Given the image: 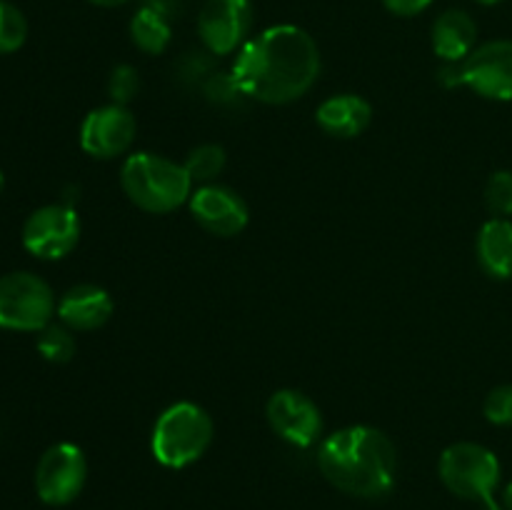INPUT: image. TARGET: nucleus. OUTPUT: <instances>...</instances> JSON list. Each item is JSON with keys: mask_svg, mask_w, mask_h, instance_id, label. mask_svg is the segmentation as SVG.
I'll return each instance as SVG.
<instances>
[{"mask_svg": "<svg viewBox=\"0 0 512 510\" xmlns=\"http://www.w3.org/2000/svg\"><path fill=\"white\" fill-rule=\"evenodd\" d=\"M245 98L285 105L300 100L320 75V48L298 25H270L238 50L233 70Z\"/></svg>", "mask_w": 512, "mask_h": 510, "instance_id": "1", "label": "nucleus"}, {"mask_svg": "<svg viewBox=\"0 0 512 510\" xmlns=\"http://www.w3.org/2000/svg\"><path fill=\"white\" fill-rule=\"evenodd\" d=\"M318 468L330 485L363 500H378L398 478V450L373 425H348L320 443Z\"/></svg>", "mask_w": 512, "mask_h": 510, "instance_id": "2", "label": "nucleus"}, {"mask_svg": "<svg viewBox=\"0 0 512 510\" xmlns=\"http://www.w3.org/2000/svg\"><path fill=\"white\" fill-rule=\"evenodd\" d=\"M193 180L178 160L158 153H133L120 168V188L145 213L163 215L188 203Z\"/></svg>", "mask_w": 512, "mask_h": 510, "instance_id": "3", "label": "nucleus"}, {"mask_svg": "<svg viewBox=\"0 0 512 510\" xmlns=\"http://www.w3.org/2000/svg\"><path fill=\"white\" fill-rule=\"evenodd\" d=\"M215 425L208 410L193 400L168 405L158 415L150 435V450L165 468H188L208 453Z\"/></svg>", "mask_w": 512, "mask_h": 510, "instance_id": "4", "label": "nucleus"}, {"mask_svg": "<svg viewBox=\"0 0 512 510\" xmlns=\"http://www.w3.org/2000/svg\"><path fill=\"white\" fill-rule=\"evenodd\" d=\"M440 480L458 498L480 503L483 510H500L495 490L500 485V460L490 448L480 443H453L443 450L438 463Z\"/></svg>", "mask_w": 512, "mask_h": 510, "instance_id": "5", "label": "nucleus"}, {"mask_svg": "<svg viewBox=\"0 0 512 510\" xmlns=\"http://www.w3.org/2000/svg\"><path fill=\"white\" fill-rule=\"evenodd\" d=\"M58 313V300L48 280L30 270L0 275V328L38 333Z\"/></svg>", "mask_w": 512, "mask_h": 510, "instance_id": "6", "label": "nucleus"}, {"mask_svg": "<svg viewBox=\"0 0 512 510\" xmlns=\"http://www.w3.org/2000/svg\"><path fill=\"white\" fill-rule=\"evenodd\" d=\"M88 480V460L80 445L55 443L35 465V493L45 505H68L83 493Z\"/></svg>", "mask_w": 512, "mask_h": 510, "instance_id": "7", "label": "nucleus"}, {"mask_svg": "<svg viewBox=\"0 0 512 510\" xmlns=\"http://www.w3.org/2000/svg\"><path fill=\"white\" fill-rule=\"evenodd\" d=\"M80 240V218L65 203L33 210L23 225V248L40 260H60L73 253Z\"/></svg>", "mask_w": 512, "mask_h": 510, "instance_id": "8", "label": "nucleus"}, {"mask_svg": "<svg viewBox=\"0 0 512 510\" xmlns=\"http://www.w3.org/2000/svg\"><path fill=\"white\" fill-rule=\"evenodd\" d=\"M253 28L250 0H205L198 13V35L210 55H230L248 43Z\"/></svg>", "mask_w": 512, "mask_h": 510, "instance_id": "9", "label": "nucleus"}, {"mask_svg": "<svg viewBox=\"0 0 512 510\" xmlns=\"http://www.w3.org/2000/svg\"><path fill=\"white\" fill-rule=\"evenodd\" d=\"M268 423L285 443L295 448H310L323 435V415L313 398L293 388L275 390L265 405Z\"/></svg>", "mask_w": 512, "mask_h": 510, "instance_id": "10", "label": "nucleus"}, {"mask_svg": "<svg viewBox=\"0 0 512 510\" xmlns=\"http://www.w3.org/2000/svg\"><path fill=\"white\" fill-rule=\"evenodd\" d=\"M460 85L488 100H512V40L478 45L460 63Z\"/></svg>", "mask_w": 512, "mask_h": 510, "instance_id": "11", "label": "nucleus"}, {"mask_svg": "<svg viewBox=\"0 0 512 510\" xmlns=\"http://www.w3.org/2000/svg\"><path fill=\"white\" fill-rule=\"evenodd\" d=\"M135 133H138V123L128 105L110 103L85 115L80 125V148L100 160L118 158L128 153L130 145L135 143Z\"/></svg>", "mask_w": 512, "mask_h": 510, "instance_id": "12", "label": "nucleus"}, {"mask_svg": "<svg viewBox=\"0 0 512 510\" xmlns=\"http://www.w3.org/2000/svg\"><path fill=\"white\" fill-rule=\"evenodd\" d=\"M190 213H193L195 223L210 235L218 238H233L248 228L250 210L243 195L235 193L233 188L220 183L198 185L188 200Z\"/></svg>", "mask_w": 512, "mask_h": 510, "instance_id": "13", "label": "nucleus"}, {"mask_svg": "<svg viewBox=\"0 0 512 510\" xmlns=\"http://www.w3.org/2000/svg\"><path fill=\"white\" fill-rule=\"evenodd\" d=\"M113 308L108 290L93 283H80L60 295L58 318L70 330H95L108 323Z\"/></svg>", "mask_w": 512, "mask_h": 510, "instance_id": "14", "label": "nucleus"}, {"mask_svg": "<svg viewBox=\"0 0 512 510\" xmlns=\"http://www.w3.org/2000/svg\"><path fill=\"white\" fill-rule=\"evenodd\" d=\"M373 120V105L355 93H340L323 100L315 110V123L333 138H358Z\"/></svg>", "mask_w": 512, "mask_h": 510, "instance_id": "15", "label": "nucleus"}, {"mask_svg": "<svg viewBox=\"0 0 512 510\" xmlns=\"http://www.w3.org/2000/svg\"><path fill=\"white\" fill-rule=\"evenodd\" d=\"M430 43L443 63H463L478 48V25L465 10L450 8L433 23Z\"/></svg>", "mask_w": 512, "mask_h": 510, "instance_id": "16", "label": "nucleus"}, {"mask_svg": "<svg viewBox=\"0 0 512 510\" xmlns=\"http://www.w3.org/2000/svg\"><path fill=\"white\" fill-rule=\"evenodd\" d=\"M478 263L495 280L512 278V223L508 218H490L480 228L475 243Z\"/></svg>", "mask_w": 512, "mask_h": 510, "instance_id": "17", "label": "nucleus"}, {"mask_svg": "<svg viewBox=\"0 0 512 510\" xmlns=\"http://www.w3.org/2000/svg\"><path fill=\"white\" fill-rule=\"evenodd\" d=\"M170 38H173V28L165 15L150 8H138V13L130 20V40L135 48L148 55H160L170 45Z\"/></svg>", "mask_w": 512, "mask_h": 510, "instance_id": "18", "label": "nucleus"}, {"mask_svg": "<svg viewBox=\"0 0 512 510\" xmlns=\"http://www.w3.org/2000/svg\"><path fill=\"white\" fill-rule=\"evenodd\" d=\"M225 160H228V155H225L223 145L203 143V145H198V148L190 150L183 165H185V170H188V175L193 183L208 185V183H215V178L223 173Z\"/></svg>", "mask_w": 512, "mask_h": 510, "instance_id": "19", "label": "nucleus"}, {"mask_svg": "<svg viewBox=\"0 0 512 510\" xmlns=\"http://www.w3.org/2000/svg\"><path fill=\"white\" fill-rule=\"evenodd\" d=\"M35 348H38V353L43 355L48 363L63 365V363H70V360H73L78 343H75V335L68 325L50 323V325H45L43 330H38Z\"/></svg>", "mask_w": 512, "mask_h": 510, "instance_id": "20", "label": "nucleus"}, {"mask_svg": "<svg viewBox=\"0 0 512 510\" xmlns=\"http://www.w3.org/2000/svg\"><path fill=\"white\" fill-rule=\"evenodd\" d=\"M28 40V20L8 0H0V55L20 50Z\"/></svg>", "mask_w": 512, "mask_h": 510, "instance_id": "21", "label": "nucleus"}, {"mask_svg": "<svg viewBox=\"0 0 512 510\" xmlns=\"http://www.w3.org/2000/svg\"><path fill=\"white\" fill-rule=\"evenodd\" d=\"M485 203L495 218H508L512 215V173L510 170H498L490 175L485 185Z\"/></svg>", "mask_w": 512, "mask_h": 510, "instance_id": "22", "label": "nucleus"}, {"mask_svg": "<svg viewBox=\"0 0 512 510\" xmlns=\"http://www.w3.org/2000/svg\"><path fill=\"white\" fill-rule=\"evenodd\" d=\"M140 90V75L133 65H115L113 73H110L108 80V93L113 98V103L128 105L130 100L138 95Z\"/></svg>", "mask_w": 512, "mask_h": 510, "instance_id": "23", "label": "nucleus"}, {"mask_svg": "<svg viewBox=\"0 0 512 510\" xmlns=\"http://www.w3.org/2000/svg\"><path fill=\"white\" fill-rule=\"evenodd\" d=\"M485 418L500 428H510L512 425V385H498L488 393L483 405Z\"/></svg>", "mask_w": 512, "mask_h": 510, "instance_id": "24", "label": "nucleus"}, {"mask_svg": "<svg viewBox=\"0 0 512 510\" xmlns=\"http://www.w3.org/2000/svg\"><path fill=\"white\" fill-rule=\"evenodd\" d=\"M385 8L393 15H400V18H413V15L423 13L433 5V0H383Z\"/></svg>", "mask_w": 512, "mask_h": 510, "instance_id": "25", "label": "nucleus"}, {"mask_svg": "<svg viewBox=\"0 0 512 510\" xmlns=\"http://www.w3.org/2000/svg\"><path fill=\"white\" fill-rule=\"evenodd\" d=\"M143 8H150L155 13L165 15L168 20H173L183 10V0H143Z\"/></svg>", "mask_w": 512, "mask_h": 510, "instance_id": "26", "label": "nucleus"}, {"mask_svg": "<svg viewBox=\"0 0 512 510\" xmlns=\"http://www.w3.org/2000/svg\"><path fill=\"white\" fill-rule=\"evenodd\" d=\"M88 3L100 5V8H115V5H125L130 3V0H88Z\"/></svg>", "mask_w": 512, "mask_h": 510, "instance_id": "27", "label": "nucleus"}, {"mask_svg": "<svg viewBox=\"0 0 512 510\" xmlns=\"http://www.w3.org/2000/svg\"><path fill=\"white\" fill-rule=\"evenodd\" d=\"M503 508L512 510V480L505 485V490H503Z\"/></svg>", "mask_w": 512, "mask_h": 510, "instance_id": "28", "label": "nucleus"}, {"mask_svg": "<svg viewBox=\"0 0 512 510\" xmlns=\"http://www.w3.org/2000/svg\"><path fill=\"white\" fill-rule=\"evenodd\" d=\"M475 3H480V5H498V3H503V0H475Z\"/></svg>", "mask_w": 512, "mask_h": 510, "instance_id": "29", "label": "nucleus"}, {"mask_svg": "<svg viewBox=\"0 0 512 510\" xmlns=\"http://www.w3.org/2000/svg\"><path fill=\"white\" fill-rule=\"evenodd\" d=\"M3 190H5V175L3 170H0V195H3Z\"/></svg>", "mask_w": 512, "mask_h": 510, "instance_id": "30", "label": "nucleus"}]
</instances>
